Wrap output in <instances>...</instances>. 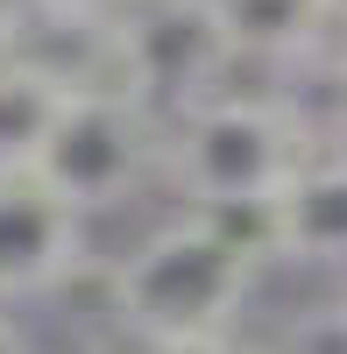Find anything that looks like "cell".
Here are the masks:
<instances>
[{"mask_svg": "<svg viewBox=\"0 0 347 354\" xmlns=\"http://www.w3.org/2000/svg\"><path fill=\"white\" fill-rule=\"evenodd\" d=\"M255 277L263 262L227 227H213L206 213H178L142 234L121 262H106V312L135 347L220 340L255 298Z\"/></svg>", "mask_w": 347, "mask_h": 354, "instance_id": "cell-1", "label": "cell"}, {"mask_svg": "<svg viewBox=\"0 0 347 354\" xmlns=\"http://www.w3.org/2000/svg\"><path fill=\"white\" fill-rule=\"evenodd\" d=\"M319 149V128L276 93H213L163 128V177L178 185L185 213L270 205Z\"/></svg>", "mask_w": 347, "mask_h": 354, "instance_id": "cell-2", "label": "cell"}, {"mask_svg": "<svg viewBox=\"0 0 347 354\" xmlns=\"http://www.w3.org/2000/svg\"><path fill=\"white\" fill-rule=\"evenodd\" d=\"M156 170H163V121L149 106L121 100V93L71 100L57 135H50V149H43V163H36V177L71 213H100V205L135 198Z\"/></svg>", "mask_w": 347, "mask_h": 354, "instance_id": "cell-3", "label": "cell"}, {"mask_svg": "<svg viewBox=\"0 0 347 354\" xmlns=\"http://www.w3.org/2000/svg\"><path fill=\"white\" fill-rule=\"evenodd\" d=\"M227 71H234V57H227L206 0H135L121 15V85L135 106L178 121L198 100L227 93L220 85Z\"/></svg>", "mask_w": 347, "mask_h": 354, "instance_id": "cell-4", "label": "cell"}, {"mask_svg": "<svg viewBox=\"0 0 347 354\" xmlns=\"http://www.w3.org/2000/svg\"><path fill=\"white\" fill-rule=\"evenodd\" d=\"M85 270V213H71L36 170L0 177V305L50 298Z\"/></svg>", "mask_w": 347, "mask_h": 354, "instance_id": "cell-5", "label": "cell"}, {"mask_svg": "<svg viewBox=\"0 0 347 354\" xmlns=\"http://www.w3.org/2000/svg\"><path fill=\"white\" fill-rule=\"evenodd\" d=\"M276 262H347V149H312L270 198Z\"/></svg>", "mask_w": 347, "mask_h": 354, "instance_id": "cell-6", "label": "cell"}, {"mask_svg": "<svg viewBox=\"0 0 347 354\" xmlns=\"http://www.w3.org/2000/svg\"><path fill=\"white\" fill-rule=\"evenodd\" d=\"M206 15L234 64H298L333 36L326 0H206Z\"/></svg>", "mask_w": 347, "mask_h": 354, "instance_id": "cell-7", "label": "cell"}, {"mask_svg": "<svg viewBox=\"0 0 347 354\" xmlns=\"http://www.w3.org/2000/svg\"><path fill=\"white\" fill-rule=\"evenodd\" d=\"M64 106H71L64 85H50L43 71L0 57V177H21V170L43 163L57 121H64Z\"/></svg>", "mask_w": 347, "mask_h": 354, "instance_id": "cell-8", "label": "cell"}, {"mask_svg": "<svg viewBox=\"0 0 347 354\" xmlns=\"http://www.w3.org/2000/svg\"><path fill=\"white\" fill-rule=\"evenodd\" d=\"M263 354H347V298H333V305H305Z\"/></svg>", "mask_w": 347, "mask_h": 354, "instance_id": "cell-9", "label": "cell"}, {"mask_svg": "<svg viewBox=\"0 0 347 354\" xmlns=\"http://www.w3.org/2000/svg\"><path fill=\"white\" fill-rule=\"evenodd\" d=\"M28 8H50V15H78V21H121L135 0H28Z\"/></svg>", "mask_w": 347, "mask_h": 354, "instance_id": "cell-10", "label": "cell"}, {"mask_svg": "<svg viewBox=\"0 0 347 354\" xmlns=\"http://www.w3.org/2000/svg\"><path fill=\"white\" fill-rule=\"evenodd\" d=\"M135 354H248L234 333H220V340H170V347H135Z\"/></svg>", "mask_w": 347, "mask_h": 354, "instance_id": "cell-11", "label": "cell"}, {"mask_svg": "<svg viewBox=\"0 0 347 354\" xmlns=\"http://www.w3.org/2000/svg\"><path fill=\"white\" fill-rule=\"evenodd\" d=\"M0 354H43V347H36V340H28L15 319H8V326H0Z\"/></svg>", "mask_w": 347, "mask_h": 354, "instance_id": "cell-12", "label": "cell"}, {"mask_svg": "<svg viewBox=\"0 0 347 354\" xmlns=\"http://www.w3.org/2000/svg\"><path fill=\"white\" fill-rule=\"evenodd\" d=\"M8 28H15V0H0V50H8Z\"/></svg>", "mask_w": 347, "mask_h": 354, "instance_id": "cell-13", "label": "cell"}, {"mask_svg": "<svg viewBox=\"0 0 347 354\" xmlns=\"http://www.w3.org/2000/svg\"><path fill=\"white\" fill-rule=\"evenodd\" d=\"M326 15H333V21H347V0H326Z\"/></svg>", "mask_w": 347, "mask_h": 354, "instance_id": "cell-14", "label": "cell"}, {"mask_svg": "<svg viewBox=\"0 0 347 354\" xmlns=\"http://www.w3.org/2000/svg\"><path fill=\"white\" fill-rule=\"evenodd\" d=\"M340 71H347V43H340Z\"/></svg>", "mask_w": 347, "mask_h": 354, "instance_id": "cell-15", "label": "cell"}, {"mask_svg": "<svg viewBox=\"0 0 347 354\" xmlns=\"http://www.w3.org/2000/svg\"><path fill=\"white\" fill-rule=\"evenodd\" d=\"M0 326H8V305H0Z\"/></svg>", "mask_w": 347, "mask_h": 354, "instance_id": "cell-16", "label": "cell"}, {"mask_svg": "<svg viewBox=\"0 0 347 354\" xmlns=\"http://www.w3.org/2000/svg\"><path fill=\"white\" fill-rule=\"evenodd\" d=\"M93 354H100V347H93Z\"/></svg>", "mask_w": 347, "mask_h": 354, "instance_id": "cell-17", "label": "cell"}]
</instances>
